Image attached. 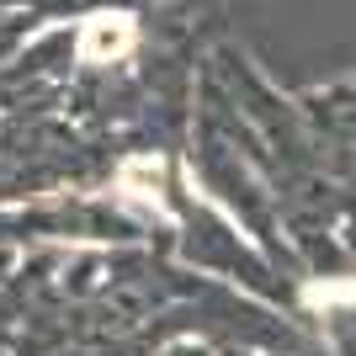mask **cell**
<instances>
[{
    "mask_svg": "<svg viewBox=\"0 0 356 356\" xmlns=\"http://www.w3.org/2000/svg\"><path fill=\"white\" fill-rule=\"evenodd\" d=\"M134 43H138V22L128 11H96L80 22V43L74 48H80L86 64H118L134 54Z\"/></svg>",
    "mask_w": 356,
    "mask_h": 356,
    "instance_id": "cell-1",
    "label": "cell"
},
{
    "mask_svg": "<svg viewBox=\"0 0 356 356\" xmlns=\"http://www.w3.org/2000/svg\"><path fill=\"white\" fill-rule=\"evenodd\" d=\"M160 176H165V165L154 160V154H134V160L118 170V192L128 197V202H138V208H149V213H165Z\"/></svg>",
    "mask_w": 356,
    "mask_h": 356,
    "instance_id": "cell-2",
    "label": "cell"
}]
</instances>
